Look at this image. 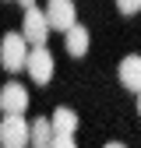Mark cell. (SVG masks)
I'll list each match as a JSON object with an SVG mask.
<instances>
[{"mask_svg": "<svg viewBox=\"0 0 141 148\" xmlns=\"http://www.w3.org/2000/svg\"><path fill=\"white\" fill-rule=\"evenodd\" d=\"M25 109H28V92H25V85L7 81L4 88H0V113H4V116H21Z\"/></svg>", "mask_w": 141, "mask_h": 148, "instance_id": "5b68a950", "label": "cell"}, {"mask_svg": "<svg viewBox=\"0 0 141 148\" xmlns=\"http://www.w3.org/2000/svg\"><path fill=\"white\" fill-rule=\"evenodd\" d=\"M106 148H127V145H120V141H110V145H106Z\"/></svg>", "mask_w": 141, "mask_h": 148, "instance_id": "5bb4252c", "label": "cell"}, {"mask_svg": "<svg viewBox=\"0 0 141 148\" xmlns=\"http://www.w3.org/2000/svg\"><path fill=\"white\" fill-rule=\"evenodd\" d=\"M21 35L25 42H32V46H46V35H49V25H46V18H42V11L39 7H28L25 11V21H21Z\"/></svg>", "mask_w": 141, "mask_h": 148, "instance_id": "8992f818", "label": "cell"}, {"mask_svg": "<svg viewBox=\"0 0 141 148\" xmlns=\"http://www.w3.org/2000/svg\"><path fill=\"white\" fill-rule=\"evenodd\" d=\"M25 60H28V42L18 32H7L0 39V67L18 74V71H25Z\"/></svg>", "mask_w": 141, "mask_h": 148, "instance_id": "6da1fadb", "label": "cell"}, {"mask_svg": "<svg viewBox=\"0 0 141 148\" xmlns=\"http://www.w3.org/2000/svg\"><path fill=\"white\" fill-rule=\"evenodd\" d=\"M49 131L60 134V138H74V131H78V113L67 109V106H57L53 116H49Z\"/></svg>", "mask_w": 141, "mask_h": 148, "instance_id": "52a82bcc", "label": "cell"}, {"mask_svg": "<svg viewBox=\"0 0 141 148\" xmlns=\"http://www.w3.org/2000/svg\"><path fill=\"white\" fill-rule=\"evenodd\" d=\"M21 7H25V11H28V7H35V0H21Z\"/></svg>", "mask_w": 141, "mask_h": 148, "instance_id": "4fadbf2b", "label": "cell"}, {"mask_svg": "<svg viewBox=\"0 0 141 148\" xmlns=\"http://www.w3.org/2000/svg\"><path fill=\"white\" fill-rule=\"evenodd\" d=\"M0 148H28V120L25 116L0 120Z\"/></svg>", "mask_w": 141, "mask_h": 148, "instance_id": "3957f363", "label": "cell"}, {"mask_svg": "<svg viewBox=\"0 0 141 148\" xmlns=\"http://www.w3.org/2000/svg\"><path fill=\"white\" fill-rule=\"evenodd\" d=\"M120 85L127 92H141V57L131 53V57L120 60Z\"/></svg>", "mask_w": 141, "mask_h": 148, "instance_id": "ba28073f", "label": "cell"}, {"mask_svg": "<svg viewBox=\"0 0 141 148\" xmlns=\"http://www.w3.org/2000/svg\"><path fill=\"white\" fill-rule=\"evenodd\" d=\"M116 7H120V14H127V18H131V14L141 11V0H116Z\"/></svg>", "mask_w": 141, "mask_h": 148, "instance_id": "8fae6325", "label": "cell"}, {"mask_svg": "<svg viewBox=\"0 0 141 148\" xmlns=\"http://www.w3.org/2000/svg\"><path fill=\"white\" fill-rule=\"evenodd\" d=\"M49 148H78V145H74V138H60V134H53Z\"/></svg>", "mask_w": 141, "mask_h": 148, "instance_id": "7c38bea8", "label": "cell"}, {"mask_svg": "<svg viewBox=\"0 0 141 148\" xmlns=\"http://www.w3.org/2000/svg\"><path fill=\"white\" fill-rule=\"evenodd\" d=\"M25 71H28V78L35 85H49L53 81V57H49V49L46 46H35L28 53V60H25Z\"/></svg>", "mask_w": 141, "mask_h": 148, "instance_id": "277c9868", "label": "cell"}, {"mask_svg": "<svg viewBox=\"0 0 141 148\" xmlns=\"http://www.w3.org/2000/svg\"><path fill=\"white\" fill-rule=\"evenodd\" d=\"M64 35H67L64 42H67V53H70V57H85V53H88V28L85 25H70Z\"/></svg>", "mask_w": 141, "mask_h": 148, "instance_id": "9c48e42d", "label": "cell"}, {"mask_svg": "<svg viewBox=\"0 0 141 148\" xmlns=\"http://www.w3.org/2000/svg\"><path fill=\"white\" fill-rule=\"evenodd\" d=\"M49 141H53L49 120H46V116H35V120L28 123V145H32V148H49Z\"/></svg>", "mask_w": 141, "mask_h": 148, "instance_id": "30bf717a", "label": "cell"}, {"mask_svg": "<svg viewBox=\"0 0 141 148\" xmlns=\"http://www.w3.org/2000/svg\"><path fill=\"white\" fill-rule=\"evenodd\" d=\"M42 18H46V25H49V28L67 32L70 25H78L74 0H49V4H46V11H42Z\"/></svg>", "mask_w": 141, "mask_h": 148, "instance_id": "7a4b0ae2", "label": "cell"}]
</instances>
